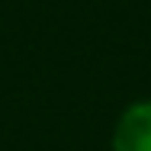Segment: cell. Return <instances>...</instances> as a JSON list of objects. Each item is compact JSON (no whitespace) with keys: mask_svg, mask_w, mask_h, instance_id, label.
I'll list each match as a JSON object with an SVG mask.
<instances>
[{"mask_svg":"<svg viewBox=\"0 0 151 151\" xmlns=\"http://www.w3.org/2000/svg\"><path fill=\"white\" fill-rule=\"evenodd\" d=\"M116 151H151V103L125 109L116 129Z\"/></svg>","mask_w":151,"mask_h":151,"instance_id":"obj_1","label":"cell"}]
</instances>
